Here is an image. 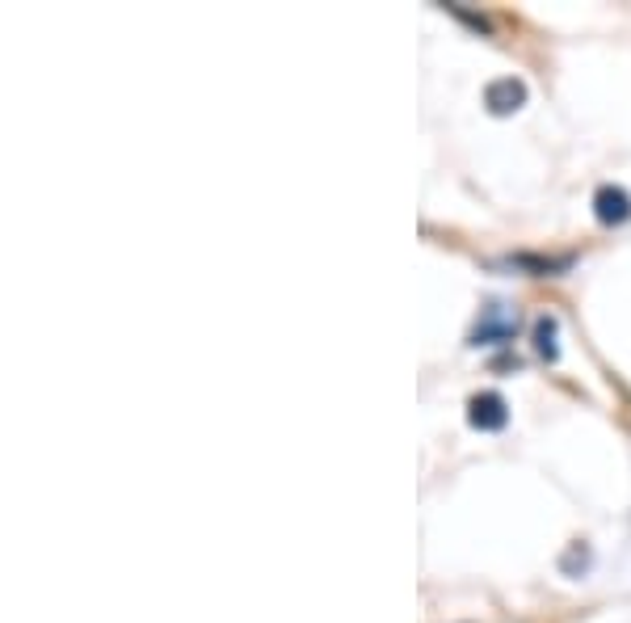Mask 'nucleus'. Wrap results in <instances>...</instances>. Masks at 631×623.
<instances>
[{"label": "nucleus", "instance_id": "f257e3e1", "mask_svg": "<svg viewBox=\"0 0 631 623\" xmlns=\"http://www.w3.org/2000/svg\"><path fill=\"white\" fill-rule=\"evenodd\" d=\"M514 329H518V312L505 308V304H488L472 329V346H505L514 341Z\"/></svg>", "mask_w": 631, "mask_h": 623}, {"label": "nucleus", "instance_id": "f03ea898", "mask_svg": "<svg viewBox=\"0 0 631 623\" xmlns=\"http://www.w3.org/2000/svg\"><path fill=\"white\" fill-rule=\"evenodd\" d=\"M467 417H472L476 430H501L510 421V409H505V400L497 392H480V396H472V413Z\"/></svg>", "mask_w": 631, "mask_h": 623}, {"label": "nucleus", "instance_id": "7ed1b4c3", "mask_svg": "<svg viewBox=\"0 0 631 623\" xmlns=\"http://www.w3.org/2000/svg\"><path fill=\"white\" fill-rule=\"evenodd\" d=\"M484 102L493 106L497 114H510V110H518V106L526 102V85H522V80H514V76L493 80V85H488V93H484Z\"/></svg>", "mask_w": 631, "mask_h": 623}, {"label": "nucleus", "instance_id": "20e7f679", "mask_svg": "<svg viewBox=\"0 0 631 623\" xmlns=\"http://www.w3.org/2000/svg\"><path fill=\"white\" fill-rule=\"evenodd\" d=\"M594 207H598L602 224H623V219L631 215V198H627L619 186H602L598 198H594Z\"/></svg>", "mask_w": 631, "mask_h": 623}, {"label": "nucleus", "instance_id": "39448f33", "mask_svg": "<svg viewBox=\"0 0 631 623\" xmlns=\"http://www.w3.org/2000/svg\"><path fill=\"white\" fill-rule=\"evenodd\" d=\"M535 346L543 358H556V316H543L535 325Z\"/></svg>", "mask_w": 631, "mask_h": 623}]
</instances>
